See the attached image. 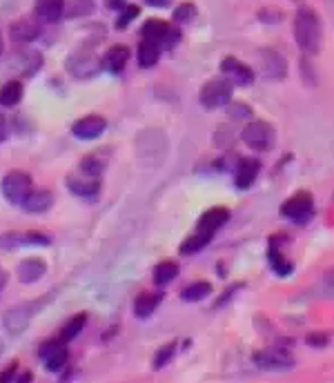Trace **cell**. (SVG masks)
Wrapping results in <instances>:
<instances>
[{"label": "cell", "instance_id": "obj_30", "mask_svg": "<svg viewBox=\"0 0 334 383\" xmlns=\"http://www.w3.org/2000/svg\"><path fill=\"white\" fill-rule=\"evenodd\" d=\"M176 354V343L172 341V343H167V345H163V347H158L156 350V354H154V359H152V368L154 370H160L163 366H167L169 361H172V357Z\"/></svg>", "mask_w": 334, "mask_h": 383}, {"label": "cell", "instance_id": "obj_12", "mask_svg": "<svg viewBox=\"0 0 334 383\" xmlns=\"http://www.w3.org/2000/svg\"><path fill=\"white\" fill-rule=\"evenodd\" d=\"M107 127V120L103 118V116H85V118H80L74 123V136L80 139V141H91V139H98L103 132H105Z\"/></svg>", "mask_w": 334, "mask_h": 383}, {"label": "cell", "instance_id": "obj_41", "mask_svg": "<svg viewBox=\"0 0 334 383\" xmlns=\"http://www.w3.org/2000/svg\"><path fill=\"white\" fill-rule=\"evenodd\" d=\"M18 383H31V375L29 373H25L20 379H18Z\"/></svg>", "mask_w": 334, "mask_h": 383}, {"label": "cell", "instance_id": "obj_40", "mask_svg": "<svg viewBox=\"0 0 334 383\" xmlns=\"http://www.w3.org/2000/svg\"><path fill=\"white\" fill-rule=\"evenodd\" d=\"M107 7H112V9H121V7H125V0H107Z\"/></svg>", "mask_w": 334, "mask_h": 383}, {"label": "cell", "instance_id": "obj_13", "mask_svg": "<svg viewBox=\"0 0 334 383\" xmlns=\"http://www.w3.org/2000/svg\"><path fill=\"white\" fill-rule=\"evenodd\" d=\"M259 61H261V70H263V76L266 78H274V81H279V78H283L285 72H287L285 58L274 49H261Z\"/></svg>", "mask_w": 334, "mask_h": 383}, {"label": "cell", "instance_id": "obj_20", "mask_svg": "<svg viewBox=\"0 0 334 383\" xmlns=\"http://www.w3.org/2000/svg\"><path fill=\"white\" fill-rule=\"evenodd\" d=\"M11 36L22 42H31L40 36V25L33 18H20L11 25Z\"/></svg>", "mask_w": 334, "mask_h": 383}, {"label": "cell", "instance_id": "obj_8", "mask_svg": "<svg viewBox=\"0 0 334 383\" xmlns=\"http://www.w3.org/2000/svg\"><path fill=\"white\" fill-rule=\"evenodd\" d=\"M38 354H40V359H43L45 368L52 370V373H59V370H63V368L67 366V359H69L67 347H65V343H63L61 339H59V341H56V339H50V341L40 343Z\"/></svg>", "mask_w": 334, "mask_h": 383}, {"label": "cell", "instance_id": "obj_5", "mask_svg": "<svg viewBox=\"0 0 334 383\" xmlns=\"http://www.w3.org/2000/svg\"><path fill=\"white\" fill-rule=\"evenodd\" d=\"M141 33H143V40L156 42L160 47H172V45H176L181 40V33L176 29H172L169 22L158 18H149L143 25Z\"/></svg>", "mask_w": 334, "mask_h": 383}, {"label": "cell", "instance_id": "obj_35", "mask_svg": "<svg viewBox=\"0 0 334 383\" xmlns=\"http://www.w3.org/2000/svg\"><path fill=\"white\" fill-rule=\"evenodd\" d=\"M308 345H312V347H326L328 341H330V334L326 332H312V334H308Z\"/></svg>", "mask_w": 334, "mask_h": 383}, {"label": "cell", "instance_id": "obj_19", "mask_svg": "<svg viewBox=\"0 0 334 383\" xmlns=\"http://www.w3.org/2000/svg\"><path fill=\"white\" fill-rule=\"evenodd\" d=\"M45 272H47V265H45L43 258H25L18 269V281H22V283H33V281H38Z\"/></svg>", "mask_w": 334, "mask_h": 383}, {"label": "cell", "instance_id": "obj_42", "mask_svg": "<svg viewBox=\"0 0 334 383\" xmlns=\"http://www.w3.org/2000/svg\"><path fill=\"white\" fill-rule=\"evenodd\" d=\"M5 286V276H0V288H3Z\"/></svg>", "mask_w": 334, "mask_h": 383}, {"label": "cell", "instance_id": "obj_31", "mask_svg": "<svg viewBox=\"0 0 334 383\" xmlns=\"http://www.w3.org/2000/svg\"><path fill=\"white\" fill-rule=\"evenodd\" d=\"M194 18H197V5L183 3L174 9V20L176 22H192Z\"/></svg>", "mask_w": 334, "mask_h": 383}, {"label": "cell", "instance_id": "obj_14", "mask_svg": "<svg viewBox=\"0 0 334 383\" xmlns=\"http://www.w3.org/2000/svg\"><path fill=\"white\" fill-rule=\"evenodd\" d=\"M255 361L263 370H290L294 366V359L285 350H261L257 352Z\"/></svg>", "mask_w": 334, "mask_h": 383}, {"label": "cell", "instance_id": "obj_25", "mask_svg": "<svg viewBox=\"0 0 334 383\" xmlns=\"http://www.w3.org/2000/svg\"><path fill=\"white\" fill-rule=\"evenodd\" d=\"M85 323H87V314H85V312H80V314H76V317H72V319H69V321L63 325V330H61V341L67 343V341L76 339V336H78L80 332H83Z\"/></svg>", "mask_w": 334, "mask_h": 383}, {"label": "cell", "instance_id": "obj_1", "mask_svg": "<svg viewBox=\"0 0 334 383\" xmlns=\"http://www.w3.org/2000/svg\"><path fill=\"white\" fill-rule=\"evenodd\" d=\"M294 38L305 54H317L321 47V20L312 7H301L294 16Z\"/></svg>", "mask_w": 334, "mask_h": 383}, {"label": "cell", "instance_id": "obj_10", "mask_svg": "<svg viewBox=\"0 0 334 383\" xmlns=\"http://www.w3.org/2000/svg\"><path fill=\"white\" fill-rule=\"evenodd\" d=\"M221 72H223V78H227L229 83H236V85H252L255 81V72H252V67L241 63L234 56H227L221 63Z\"/></svg>", "mask_w": 334, "mask_h": 383}, {"label": "cell", "instance_id": "obj_3", "mask_svg": "<svg viewBox=\"0 0 334 383\" xmlns=\"http://www.w3.org/2000/svg\"><path fill=\"white\" fill-rule=\"evenodd\" d=\"M241 139L248 145V148L257 150V152H268L274 148L276 143V132L270 123L266 120H252L243 127V134H241Z\"/></svg>", "mask_w": 334, "mask_h": 383}, {"label": "cell", "instance_id": "obj_27", "mask_svg": "<svg viewBox=\"0 0 334 383\" xmlns=\"http://www.w3.org/2000/svg\"><path fill=\"white\" fill-rule=\"evenodd\" d=\"M212 295V286L207 283V281H197V283H192L188 286L185 290H183V301H188V303H194V301H201L205 297H210Z\"/></svg>", "mask_w": 334, "mask_h": 383}, {"label": "cell", "instance_id": "obj_39", "mask_svg": "<svg viewBox=\"0 0 334 383\" xmlns=\"http://www.w3.org/2000/svg\"><path fill=\"white\" fill-rule=\"evenodd\" d=\"M147 3L152 5V7H167L172 0H147Z\"/></svg>", "mask_w": 334, "mask_h": 383}, {"label": "cell", "instance_id": "obj_33", "mask_svg": "<svg viewBox=\"0 0 334 383\" xmlns=\"http://www.w3.org/2000/svg\"><path fill=\"white\" fill-rule=\"evenodd\" d=\"M80 172H85L89 176H100L103 163L96 161V156H87V159H83V163H80Z\"/></svg>", "mask_w": 334, "mask_h": 383}, {"label": "cell", "instance_id": "obj_4", "mask_svg": "<svg viewBox=\"0 0 334 383\" xmlns=\"http://www.w3.org/2000/svg\"><path fill=\"white\" fill-rule=\"evenodd\" d=\"M0 189H3V196L9 203H14V205H20V203L27 198V194H29L33 187H31L29 174L14 170V172H9L3 178V183H0Z\"/></svg>", "mask_w": 334, "mask_h": 383}, {"label": "cell", "instance_id": "obj_32", "mask_svg": "<svg viewBox=\"0 0 334 383\" xmlns=\"http://www.w3.org/2000/svg\"><path fill=\"white\" fill-rule=\"evenodd\" d=\"M138 5H125V7H121V16L116 18V27L119 29H125L130 25V22L138 16Z\"/></svg>", "mask_w": 334, "mask_h": 383}, {"label": "cell", "instance_id": "obj_17", "mask_svg": "<svg viewBox=\"0 0 334 383\" xmlns=\"http://www.w3.org/2000/svg\"><path fill=\"white\" fill-rule=\"evenodd\" d=\"M259 172H261L259 161H255V159H243V161L238 163L236 174H234V183H236V187H238V189H248L250 185H255Z\"/></svg>", "mask_w": 334, "mask_h": 383}, {"label": "cell", "instance_id": "obj_22", "mask_svg": "<svg viewBox=\"0 0 334 383\" xmlns=\"http://www.w3.org/2000/svg\"><path fill=\"white\" fill-rule=\"evenodd\" d=\"M268 263H270V267H272L279 276H290V274H292V263L287 261V258L279 252V247H276L274 241H272L270 247H268Z\"/></svg>", "mask_w": 334, "mask_h": 383}, {"label": "cell", "instance_id": "obj_2", "mask_svg": "<svg viewBox=\"0 0 334 383\" xmlns=\"http://www.w3.org/2000/svg\"><path fill=\"white\" fill-rule=\"evenodd\" d=\"M232 92H234V85L227 81V78H212L207 81L199 94V100L205 109H218V107H225L229 100H232Z\"/></svg>", "mask_w": 334, "mask_h": 383}, {"label": "cell", "instance_id": "obj_21", "mask_svg": "<svg viewBox=\"0 0 334 383\" xmlns=\"http://www.w3.org/2000/svg\"><path fill=\"white\" fill-rule=\"evenodd\" d=\"M63 11H65V0H36V16L47 22L61 20Z\"/></svg>", "mask_w": 334, "mask_h": 383}, {"label": "cell", "instance_id": "obj_38", "mask_svg": "<svg viewBox=\"0 0 334 383\" xmlns=\"http://www.w3.org/2000/svg\"><path fill=\"white\" fill-rule=\"evenodd\" d=\"M7 139V118L0 114V143Z\"/></svg>", "mask_w": 334, "mask_h": 383}, {"label": "cell", "instance_id": "obj_23", "mask_svg": "<svg viewBox=\"0 0 334 383\" xmlns=\"http://www.w3.org/2000/svg\"><path fill=\"white\" fill-rule=\"evenodd\" d=\"M158 303H160L158 295H149V292H145V295H138L136 301H134V314L138 319H147L149 314H154V310L158 308Z\"/></svg>", "mask_w": 334, "mask_h": 383}, {"label": "cell", "instance_id": "obj_37", "mask_svg": "<svg viewBox=\"0 0 334 383\" xmlns=\"http://www.w3.org/2000/svg\"><path fill=\"white\" fill-rule=\"evenodd\" d=\"M18 375V364H11V366H7L5 368V373L0 375V383H11L14 381V377Z\"/></svg>", "mask_w": 334, "mask_h": 383}, {"label": "cell", "instance_id": "obj_34", "mask_svg": "<svg viewBox=\"0 0 334 383\" xmlns=\"http://www.w3.org/2000/svg\"><path fill=\"white\" fill-rule=\"evenodd\" d=\"M22 65H25V74H27V76L36 74V72L40 70V65H43V56H40L38 52H31V54L27 56V61L22 63Z\"/></svg>", "mask_w": 334, "mask_h": 383}, {"label": "cell", "instance_id": "obj_6", "mask_svg": "<svg viewBox=\"0 0 334 383\" xmlns=\"http://www.w3.org/2000/svg\"><path fill=\"white\" fill-rule=\"evenodd\" d=\"M33 312H36V303H20V306H14L11 310L5 312L3 325L9 334H22L31 323Z\"/></svg>", "mask_w": 334, "mask_h": 383}, {"label": "cell", "instance_id": "obj_28", "mask_svg": "<svg viewBox=\"0 0 334 383\" xmlns=\"http://www.w3.org/2000/svg\"><path fill=\"white\" fill-rule=\"evenodd\" d=\"M176 276H179V265L174 261H163L154 267V281L158 286H165L169 281H174Z\"/></svg>", "mask_w": 334, "mask_h": 383}, {"label": "cell", "instance_id": "obj_7", "mask_svg": "<svg viewBox=\"0 0 334 383\" xmlns=\"http://www.w3.org/2000/svg\"><path fill=\"white\" fill-rule=\"evenodd\" d=\"M229 219V212L225 208H212V210H207L201 214V219L197 223V234L199 239H203L205 243H210V239L216 234L218 228H223V225L227 223Z\"/></svg>", "mask_w": 334, "mask_h": 383}, {"label": "cell", "instance_id": "obj_16", "mask_svg": "<svg viewBox=\"0 0 334 383\" xmlns=\"http://www.w3.org/2000/svg\"><path fill=\"white\" fill-rule=\"evenodd\" d=\"M128 61H130V49L125 47V45H114V47H109L105 56H103L100 67L109 74H119L123 72V67L128 65Z\"/></svg>", "mask_w": 334, "mask_h": 383}, {"label": "cell", "instance_id": "obj_11", "mask_svg": "<svg viewBox=\"0 0 334 383\" xmlns=\"http://www.w3.org/2000/svg\"><path fill=\"white\" fill-rule=\"evenodd\" d=\"M100 67V63L96 61V56L83 49V52H76L72 58L67 61V70L72 72L78 78H87V76H94L96 70Z\"/></svg>", "mask_w": 334, "mask_h": 383}, {"label": "cell", "instance_id": "obj_18", "mask_svg": "<svg viewBox=\"0 0 334 383\" xmlns=\"http://www.w3.org/2000/svg\"><path fill=\"white\" fill-rule=\"evenodd\" d=\"M20 205L25 208V212H31V214L47 212L54 205V194L50 189H31L27 194V198L22 201Z\"/></svg>", "mask_w": 334, "mask_h": 383}, {"label": "cell", "instance_id": "obj_29", "mask_svg": "<svg viewBox=\"0 0 334 383\" xmlns=\"http://www.w3.org/2000/svg\"><path fill=\"white\" fill-rule=\"evenodd\" d=\"M91 9H94V0H69V3H65L63 16L80 18V16H87Z\"/></svg>", "mask_w": 334, "mask_h": 383}, {"label": "cell", "instance_id": "obj_26", "mask_svg": "<svg viewBox=\"0 0 334 383\" xmlns=\"http://www.w3.org/2000/svg\"><path fill=\"white\" fill-rule=\"evenodd\" d=\"M20 98H22V83L18 81H9L7 85H3V89H0V105L14 107L20 103Z\"/></svg>", "mask_w": 334, "mask_h": 383}, {"label": "cell", "instance_id": "obj_24", "mask_svg": "<svg viewBox=\"0 0 334 383\" xmlns=\"http://www.w3.org/2000/svg\"><path fill=\"white\" fill-rule=\"evenodd\" d=\"M160 58V45L149 42V40H141L138 45V65L141 67H154Z\"/></svg>", "mask_w": 334, "mask_h": 383}, {"label": "cell", "instance_id": "obj_15", "mask_svg": "<svg viewBox=\"0 0 334 383\" xmlns=\"http://www.w3.org/2000/svg\"><path fill=\"white\" fill-rule=\"evenodd\" d=\"M67 187L74 192V194L78 196H85V198H94L98 194V189H100V181H98V176H89L85 172H80V174H72V176H67Z\"/></svg>", "mask_w": 334, "mask_h": 383}, {"label": "cell", "instance_id": "obj_9", "mask_svg": "<svg viewBox=\"0 0 334 383\" xmlns=\"http://www.w3.org/2000/svg\"><path fill=\"white\" fill-rule=\"evenodd\" d=\"M312 205H314V201H312V194H310V192H296L294 196H290L281 205V214L285 219L301 221L312 214Z\"/></svg>", "mask_w": 334, "mask_h": 383}, {"label": "cell", "instance_id": "obj_43", "mask_svg": "<svg viewBox=\"0 0 334 383\" xmlns=\"http://www.w3.org/2000/svg\"><path fill=\"white\" fill-rule=\"evenodd\" d=\"M0 52H3V40H0Z\"/></svg>", "mask_w": 334, "mask_h": 383}, {"label": "cell", "instance_id": "obj_36", "mask_svg": "<svg viewBox=\"0 0 334 383\" xmlns=\"http://www.w3.org/2000/svg\"><path fill=\"white\" fill-rule=\"evenodd\" d=\"M22 241H27V243H31V245H36V243L47 245V243H50L47 236H43V234H38V232H29V234H25V236H22Z\"/></svg>", "mask_w": 334, "mask_h": 383}]
</instances>
